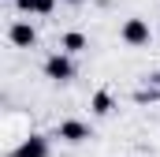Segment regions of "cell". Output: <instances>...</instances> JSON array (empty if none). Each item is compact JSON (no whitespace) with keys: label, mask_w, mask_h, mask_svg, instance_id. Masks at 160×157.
Listing matches in <instances>:
<instances>
[{"label":"cell","mask_w":160,"mask_h":157,"mask_svg":"<svg viewBox=\"0 0 160 157\" xmlns=\"http://www.w3.org/2000/svg\"><path fill=\"white\" fill-rule=\"evenodd\" d=\"M45 75L52 78V82H71V78H75L71 56H67V52H52V56L45 60Z\"/></svg>","instance_id":"6da1fadb"},{"label":"cell","mask_w":160,"mask_h":157,"mask_svg":"<svg viewBox=\"0 0 160 157\" xmlns=\"http://www.w3.org/2000/svg\"><path fill=\"white\" fill-rule=\"evenodd\" d=\"M119 38L127 41V45H149V23L145 19H127L123 23V30H119Z\"/></svg>","instance_id":"7a4b0ae2"},{"label":"cell","mask_w":160,"mask_h":157,"mask_svg":"<svg viewBox=\"0 0 160 157\" xmlns=\"http://www.w3.org/2000/svg\"><path fill=\"white\" fill-rule=\"evenodd\" d=\"M11 157H48V138L45 135H30V138H22L15 146Z\"/></svg>","instance_id":"3957f363"},{"label":"cell","mask_w":160,"mask_h":157,"mask_svg":"<svg viewBox=\"0 0 160 157\" xmlns=\"http://www.w3.org/2000/svg\"><path fill=\"white\" fill-rule=\"evenodd\" d=\"M56 138H63V142H86V138H89V127H86L82 120H63V123L56 127Z\"/></svg>","instance_id":"277c9868"},{"label":"cell","mask_w":160,"mask_h":157,"mask_svg":"<svg viewBox=\"0 0 160 157\" xmlns=\"http://www.w3.org/2000/svg\"><path fill=\"white\" fill-rule=\"evenodd\" d=\"M8 38H11V45H19V49H30V45L38 41V30H34L30 23H11Z\"/></svg>","instance_id":"5b68a950"},{"label":"cell","mask_w":160,"mask_h":157,"mask_svg":"<svg viewBox=\"0 0 160 157\" xmlns=\"http://www.w3.org/2000/svg\"><path fill=\"white\" fill-rule=\"evenodd\" d=\"M15 8H19L22 15H52L56 0H15Z\"/></svg>","instance_id":"8992f818"},{"label":"cell","mask_w":160,"mask_h":157,"mask_svg":"<svg viewBox=\"0 0 160 157\" xmlns=\"http://www.w3.org/2000/svg\"><path fill=\"white\" fill-rule=\"evenodd\" d=\"M89 41H86V34H78V30H71V34H63V52H82Z\"/></svg>","instance_id":"52a82bcc"},{"label":"cell","mask_w":160,"mask_h":157,"mask_svg":"<svg viewBox=\"0 0 160 157\" xmlns=\"http://www.w3.org/2000/svg\"><path fill=\"white\" fill-rule=\"evenodd\" d=\"M93 112H97V116H108V112H112V94H108V90H97V94H93Z\"/></svg>","instance_id":"ba28073f"},{"label":"cell","mask_w":160,"mask_h":157,"mask_svg":"<svg viewBox=\"0 0 160 157\" xmlns=\"http://www.w3.org/2000/svg\"><path fill=\"white\" fill-rule=\"evenodd\" d=\"M63 4H82V0H63Z\"/></svg>","instance_id":"9c48e42d"},{"label":"cell","mask_w":160,"mask_h":157,"mask_svg":"<svg viewBox=\"0 0 160 157\" xmlns=\"http://www.w3.org/2000/svg\"><path fill=\"white\" fill-rule=\"evenodd\" d=\"M157 86H160V75H157Z\"/></svg>","instance_id":"30bf717a"}]
</instances>
